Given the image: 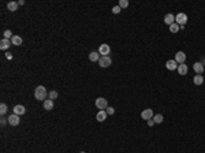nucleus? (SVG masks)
I'll use <instances>...</instances> for the list:
<instances>
[{
    "instance_id": "f257e3e1",
    "label": "nucleus",
    "mask_w": 205,
    "mask_h": 153,
    "mask_svg": "<svg viewBox=\"0 0 205 153\" xmlns=\"http://www.w3.org/2000/svg\"><path fill=\"white\" fill-rule=\"evenodd\" d=\"M47 96H48V92H47V89L44 88L43 85H40L36 88V90H34V97L37 98V100H44L45 101V98H47Z\"/></svg>"
},
{
    "instance_id": "f03ea898",
    "label": "nucleus",
    "mask_w": 205,
    "mask_h": 153,
    "mask_svg": "<svg viewBox=\"0 0 205 153\" xmlns=\"http://www.w3.org/2000/svg\"><path fill=\"white\" fill-rule=\"evenodd\" d=\"M96 107H97L100 111H103V110H107L110 105H108V101H107V98L99 97V98H96Z\"/></svg>"
},
{
    "instance_id": "7ed1b4c3",
    "label": "nucleus",
    "mask_w": 205,
    "mask_h": 153,
    "mask_svg": "<svg viewBox=\"0 0 205 153\" xmlns=\"http://www.w3.org/2000/svg\"><path fill=\"white\" fill-rule=\"evenodd\" d=\"M187 22V15L183 12H179L178 15H175V23H178L179 26H185Z\"/></svg>"
},
{
    "instance_id": "20e7f679",
    "label": "nucleus",
    "mask_w": 205,
    "mask_h": 153,
    "mask_svg": "<svg viewBox=\"0 0 205 153\" xmlns=\"http://www.w3.org/2000/svg\"><path fill=\"white\" fill-rule=\"evenodd\" d=\"M112 64V59L110 57V56H101L100 57V60H99V66L100 67H110Z\"/></svg>"
},
{
    "instance_id": "39448f33",
    "label": "nucleus",
    "mask_w": 205,
    "mask_h": 153,
    "mask_svg": "<svg viewBox=\"0 0 205 153\" xmlns=\"http://www.w3.org/2000/svg\"><path fill=\"white\" fill-rule=\"evenodd\" d=\"M110 52H111V47L108 45V44H101L99 48V53L101 56H108L110 55Z\"/></svg>"
},
{
    "instance_id": "423d86ee",
    "label": "nucleus",
    "mask_w": 205,
    "mask_h": 153,
    "mask_svg": "<svg viewBox=\"0 0 205 153\" xmlns=\"http://www.w3.org/2000/svg\"><path fill=\"white\" fill-rule=\"evenodd\" d=\"M155 116V114H153V110H150V108H146V110H144L141 112V118L145 119V120H149V119H153Z\"/></svg>"
},
{
    "instance_id": "0eeeda50",
    "label": "nucleus",
    "mask_w": 205,
    "mask_h": 153,
    "mask_svg": "<svg viewBox=\"0 0 205 153\" xmlns=\"http://www.w3.org/2000/svg\"><path fill=\"white\" fill-rule=\"evenodd\" d=\"M175 61H176L178 64H183V63L186 61V53L182 52V51L176 52V53H175Z\"/></svg>"
},
{
    "instance_id": "6e6552de",
    "label": "nucleus",
    "mask_w": 205,
    "mask_h": 153,
    "mask_svg": "<svg viewBox=\"0 0 205 153\" xmlns=\"http://www.w3.org/2000/svg\"><path fill=\"white\" fill-rule=\"evenodd\" d=\"M19 122H21V119H19L18 115L13 114V115L8 116V124H11V126H18Z\"/></svg>"
},
{
    "instance_id": "1a4fd4ad",
    "label": "nucleus",
    "mask_w": 205,
    "mask_h": 153,
    "mask_svg": "<svg viewBox=\"0 0 205 153\" xmlns=\"http://www.w3.org/2000/svg\"><path fill=\"white\" fill-rule=\"evenodd\" d=\"M13 45V43H11V40H7V38H3L1 41H0V49H3V51H6V49H8L10 47Z\"/></svg>"
},
{
    "instance_id": "9d476101",
    "label": "nucleus",
    "mask_w": 205,
    "mask_h": 153,
    "mask_svg": "<svg viewBox=\"0 0 205 153\" xmlns=\"http://www.w3.org/2000/svg\"><path fill=\"white\" fill-rule=\"evenodd\" d=\"M193 68H194V71L197 74H202L205 71V67L204 64L201 63V61H197V63H194V66H193Z\"/></svg>"
},
{
    "instance_id": "9b49d317",
    "label": "nucleus",
    "mask_w": 205,
    "mask_h": 153,
    "mask_svg": "<svg viewBox=\"0 0 205 153\" xmlns=\"http://www.w3.org/2000/svg\"><path fill=\"white\" fill-rule=\"evenodd\" d=\"M178 63L175 61V59L174 60H168L167 63H166V67H167V70H170V71H174V70H176L178 68Z\"/></svg>"
},
{
    "instance_id": "f8f14e48",
    "label": "nucleus",
    "mask_w": 205,
    "mask_h": 153,
    "mask_svg": "<svg viewBox=\"0 0 205 153\" xmlns=\"http://www.w3.org/2000/svg\"><path fill=\"white\" fill-rule=\"evenodd\" d=\"M13 111H14V114H15V115H18V116L23 115V114L26 112V110H25V107H23V105H15Z\"/></svg>"
},
{
    "instance_id": "ddd939ff",
    "label": "nucleus",
    "mask_w": 205,
    "mask_h": 153,
    "mask_svg": "<svg viewBox=\"0 0 205 153\" xmlns=\"http://www.w3.org/2000/svg\"><path fill=\"white\" fill-rule=\"evenodd\" d=\"M43 107H44V110H45V111L53 110V100H51V98H47V100L44 101Z\"/></svg>"
},
{
    "instance_id": "4468645a",
    "label": "nucleus",
    "mask_w": 205,
    "mask_h": 153,
    "mask_svg": "<svg viewBox=\"0 0 205 153\" xmlns=\"http://www.w3.org/2000/svg\"><path fill=\"white\" fill-rule=\"evenodd\" d=\"M193 82H194V85H202V82H204V77L201 75V74H196L194 75V78H193Z\"/></svg>"
},
{
    "instance_id": "2eb2a0df",
    "label": "nucleus",
    "mask_w": 205,
    "mask_h": 153,
    "mask_svg": "<svg viewBox=\"0 0 205 153\" xmlns=\"http://www.w3.org/2000/svg\"><path fill=\"white\" fill-rule=\"evenodd\" d=\"M164 22H166L168 26H171L172 23H175V15H172V14H167V15L164 17Z\"/></svg>"
},
{
    "instance_id": "dca6fc26",
    "label": "nucleus",
    "mask_w": 205,
    "mask_h": 153,
    "mask_svg": "<svg viewBox=\"0 0 205 153\" xmlns=\"http://www.w3.org/2000/svg\"><path fill=\"white\" fill-rule=\"evenodd\" d=\"M96 119H97L99 122H104V120L107 119V112H106V110L99 111V112H97V115H96Z\"/></svg>"
},
{
    "instance_id": "f3484780",
    "label": "nucleus",
    "mask_w": 205,
    "mask_h": 153,
    "mask_svg": "<svg viewBox=\"0 0 205 153\" xmlns=\"http://www.w3.org/2000/svg\"><path fill=\"white\" fill-rule=\"evenodd\" d=\"M18 1H10V3H7V10L8 11H17L18 10Z\"/></svg>"
},
{
    "instance_id": "a211bd4d",
    "label": "nucleus",
    "mask_w": 205,
    "mask_h": 153,
    "mask_svg": "<svg viewBox=\"0 0 205 153\" xmlns=\"http://www.w3.org/2000/svg\"><path fill=\"white\" fill-rule=\"evenodd\" d=\"M176 70H178V73H179V75H186V74H187V71H189V68H187V66L185 64V63H183V64H179Z\"/></svg>"
},
{
    "instance_id": "6ab92c4d",
    "label": "nucleus",
    "mask_w": 205,
    "mask_h": 153,
    "mask_svg": "<svg viewBox=\"0 0 205 153\" xmlns=\"http://www.w3.org/2000/svg\"><path fill=\"white\" fill-rule=\"evenodd\" d=\"M100 57H101V55H100L99 52H90V53H89V59H90V61H97V63H99Z\"/></svg>"
},
{
    "instance_id": "aec40b11",
    "label": "nucleus",
    "mask_w": 205,
    "mask_h": 153,
    "mask_svg": "<svg viewBox=\"0 0 205 153\" xmlns=\"http://www.w3.org/2000/svg\"><path fill=\"white\" fill-rule=\"evenodd\" d=\"M11 43H13V45H22V38L19 36H14L13 38H11Z\"/></svg>"
},
{
    "instance_id": "412c9836",
    "label": "nucleus",
    "mask_w": 205,
    "mask_h": 153,
    "mask_svg": "<svg viewBox=\"0 0 205 153\" xmlns=\"http://www.w3.org/2000/svg\"><path fill=\"white\" fill-rule=\"evenodd\" d=\"M179 30H180V26L178 23H172L170 26V31H171V33H178Z\"/></svg>"
},
{
    "instance_id": "4be33fe9",
    "label": "nucleus",
    "mask_w": 205,
    "mask_h": 153,
    "mask_svg": "<svg viewBox=\"0 0 205 153\" xmlns=\"http://www.w3.org/2000/svg\"><path fill=\"white\" fill-rule=\"evenodd\" d=\"M153 120H155V123H157V124H159V123H162L163 120H164V118H163L162 114H156L155 116H153Z\"/></svg>"
},
{
    "instance_id": "5701e85b",
    "label": "nucleus",
    "mask_w": 205,
    "mask_h": 153,
    "mask_svg": "<svg viewBox=\"0 0 205 153\" xmlns=\"http://www.w3.org/2000/svg\"><path fill=\"white\" fill-rule=\"evenodd\" d=\"M57 96H59V94H57V92H56V90H51V92L48 93V97H49L51 100H55V98H57Z\"/></svg>"
},
{
    "instance_id": "b1692460",
    "label": "nucleus",
    "mask_w": 205,
    "mask_h": 153,
    "mask_svg": "<svg viewBox=\"0 0 205 153\" xmlns=\"http://www.w3.org/2000/svg\"><path fill=\"white\" fill-rule=\"evenodd\" d=\"M3 34H4V38H7V40H11V38L14 37L13 36V31H11V30H6Z\"/></svg>"
},
{
    "instance_id": "393cba45",
    "label": "nucleus",
    "mask_w": 205,
    "mask_h": 153,
    "mask_svg": "<svg viewBox=\"0 0 205 153\" xmlns=\"http://www.w3.org/2000/svg\"><path fill=\"white\" fill-rule=\"evenodd\" d=\"M0 114L1 115H6L7 114V105L4 103H1V105H0Z\"/></svg>"
},
{
    "instance_id": "a878e982",
    "label": "nucleus",
    "mask_w": 205,
    "mask_h": 153,
    "mask_svg": "<svg viewBox=\"0 0 205 153\" xmlns=\"http://www.w3.org/2000/svg\"><path fill=\"white\" fill-rule=\"evenodd\" d=\"M119 7H120V8L129 7V1H127V0H120V1H119Z\"/></svg>"
},
{
    "instance_id": "bb28decb",
    "label": "nucleus",
    "mask_w": 205,
    "mask_h": 153,
    "mask_svg": "<svg viewBox=\"0 0 205 153\" xmlns=\"http://www.w3.org/2000/svg\"><path fill=\"white\" fill-rule=\"evenodd\" d=\"M106 112H107V115H114V114H115V110H114L112 107H108L106 110Z\"/></svg>"
},
{
    "instance_id": "cd10ccee",
    "label": "nucleus",
    "mask_w": 205,
    "mask_h": 153,
    "mask_svg": "<svg viewBox=\"0 0 205 153\" xmlns=\"http://www.w3.org/2000/svg\"><path fill=\"white\" fill-rule=\"evenodd\" d=\"M120 11H122V8H120L119 6H115L114 8H112V12H114V14H119Z\"/></svg>"
},
{
    "instance_id": "c85d7f7f",
    "label": "nucleus",
    "mask_w": 205,
    "mask_h": 153,
    "mask_svg": "<svg viewBox=\"0 0 205 153\" xmlns=\"http://www.w3.org/2000/svg\"><path fill=\"white\" fill-rule=\"evenodd\" d=\"M7 122H8V119H6V118H1V119H0V123H1V126H6Z\"/></svg>"
},
{
    "instance_id": "c756f323",
    "label": "nucleus",
    "mask_w": 205,
    "mask_h": 153,
    "mask_svg": "<svg viewBox=\"0 0 205 153\" xmlns=\"http://www.w3.org/2000/svg\"><path fill=\"white\" fill-rule=\"evenodd\" d=\"M156 123H155V120H153V119H149V120H148V126H149V127H152V126H155Z\"/></svg>"
},
{
    "instance_id": "7c9ffc66",
    "label": "nucleus",
    "mask_w": 205,
    "mask_h": 153,
    "mask_svg": "<svg viewBox=\"0 0 205 153\" xmlns=\"http://www.w3.org/2000/svg\"><path fill=\"white\" fill-rule=\"evenodd\" d=\"M6 57L8 59V60H10V59H13V55H11L10 52H7V53H6Z\"/></svg>"
},
{
    "instance_id": "2f4dec72",
    "label": "nucleus",
    "mask_w": 205,
    "mask_h": 153,
    "mask_svg": "<svg viewBox=\"0 0 205 153\" xmlns=\"http://www.w3.org/2000/svg\"><path fill=\"white\" fill-rule=\"evenodd\" d=\"M18 4H19V6H23V4H25V1H23V0H19Z\"/></svg>"
},
{
    "instance_id": "473e14b6",
    "label": "nucleus",
    "mask_w": 205,
    "mask_h": 153,
    "mask_svg": "<svg viewBox=\"0 0 205 153\" xmlns=\"http://www.w3.org/2000/svg\"><path fill=\"white\" fill-rule=\"evenodd\" d=\"M201 63L204 64V67H205V56H204V57H202V59H201Z\"/></svg>"
},
{
    "instance_id": "72a5a7b5",
    "label": "nucleus",
    "mask_w": 205,
    "mask_h": 153,
    "mask_svg": "<svg viewBox=\"0 0 205 153\" xmlns=\"http://www.w3.org/2000/svg\"><path fill=\"white\" fill-rule=\"evenodd\" d=\"M79 153H85V152H79Z\"/></svg>"
}]
</instances>
